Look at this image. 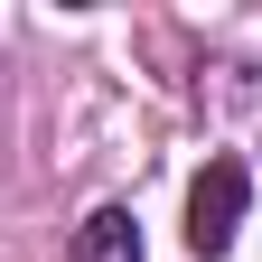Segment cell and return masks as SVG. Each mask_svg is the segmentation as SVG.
I'll use <instances>...</instances> for the list:
<instances>
[{"instance_id": "2", "label": "cell", "mask_w": 262, "mask_h": 262, "mask_svg": "<svg viewBox=\"0 0 262 262\" xmlns=\"http://www.w3.org/2000/svg\"><path fill=\"white\" fill-rule=\"evenodd\" d=\"M66 262H141V215L131 206H94L75 225V244H66Z\"/></svg>"}, {"instance_id": "3", "label": "cell", "mask_w": 262, "mask_h": 262, "mask_svg": "<svg viewBox=\"0 0 262 262\" xmlns=\"http://www.w3.org/2000/svg\"><path fill=\"white\" fill-rule=\"evenodd\" d=\"M225 113H234L253 131V150H262V66H225Z\"/></svg>"}, {"instance_id": "1", "label": "cell", "mask_w": 262, "mask_h": 262, "mask_svg": "<svg viewBox=\"0 0 262 262\" xmlns=\"http://www.w3.org/2000/svg\"><path fill=\"white\" fill-rule=\"evenodd\" d=\"M244 206H253V169L234 150H215L206 169H196V187H187V253H234V234H244Z\"/></svg>"}]
</instances>
